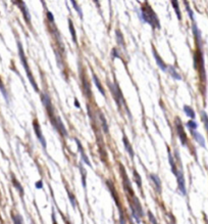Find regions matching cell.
<instances>
[{
	"mask_svg": "<svg viewBox=\"0 0 208 224\" xmlns=\"http://www.w3.org/2000/svg\"><path fill=\"white\" fill-rule=\"evenodd\" d=\"M201 119H202V122L204 123V126H205V128H206V130L208 131V116L204 111L201 112Z\"/></svg>",
	"mask_w": 208,
	"mask_h": 224,
	"instance_id": "cell-28",
	"label": "cell"
},
{
	"mask_svg": "<svg viewBox=\"0 0 208 224\" xmlns=\"http://www.w3.org/2000/svg\"><path fill=\"white\" fill-rule=\"evenodd\" d=\"M168 160H169V164H170V168H171V172L173 173L176 176L178 175V171H176V164H175V161H173V156L170 155V152H168Z\"/></svg>",
	"mask_w": 208,
	"mask_h": 224,
	"instance_id": "cell-22",
	"label": "cell"
},
{
	"mask_svg": "<svg viewBox=\"0 0 208 224\" xmlns=\"http://www.w3.org/2000/svg\"><path fill=\"white\" fill-rule=\"evenodd\" d=\"M81 171H82V177H83V185L84 187H86V171L85 169H84L83 166H81Z\"/></svg>",
	"mask_w": 208,
	"mask_h": 224,
	"instance_id": "cell-34",
	"label": "cell"
},
{
	"mask_svg": "<svg viewBox=\"0 0 208 224\" xmlns=\"http://www.w3.org/2000/svg\"><path fill=\"white\" fill-rule=\"evenodd\" d=\"M167 71H168V73H169V75L173 78V79H176V80H182L181 75H179V73L176 71V69L173 68V67H168V68H167Z\"/></svg>",
	"mask_w": 208,
	"mask_h": 224,
	"instance_id": "cell-18",
	"label": "cell"
},
{
	"mask_svg": "<svg viewBox=\"0 0 208 224\" xmlns=\"http://www.w3.org/2000/svg\"><path fill=\"white\" fill-rule=\"evenodd\" d=\"M12 183H13V186L18 190V192L21 194V195H22V191H24V190H22V187L21 184H19L18 181L16 180L15 178H12Z\"/></svg>",
	"mask_w": 208,
	"mask_h": 224,
	"instance_id": "cell-29",
	"label": "cell"
},
{
	"mask_svg": "<svg viewBox=\"0 0 208 224\" xmlns=\"http://www.w3.org/2000/svg\"><path fill=\"white\" fill-rule=\"evenodd\" d=\"M47 18H48V21L50 23H54V18H53V15L50 12H47Z\"/></svg>",
	"mask_w": 208,
	"mask_h": 224,
	"instance_id": "cell-37",
	"label": "cell"
},
{
	"mask_svg": "<svg viewBox=\"0 0 208 224\" xmlns=\"http://www.w3.org/2000/svg\"><path fill=\"white\" fill-rule=\"evenodd\" d=\"M1 92H2V95H3V96H4L5 100H6L7 102H9V97L7 96V92L5 91V88H4V86H3V85H1Z\"/></svg>",
	"mask_w": 208,
	"mask_h": 224,
	"instance_id": "cell-35",
	"label": "cell"
},
{
	"mask_svg": "<svg viewBox=\"0 0 208 224\" xmlns=\"http://www.w3.org/2000/svg\"><path fill=\"white\" fill-rule=\"evenodd\" d=\"M52 123L54 124L55 128L59 131V133L61 134L62 136H67V131L65 129V127H64L62 121H61V119L59 117H55V121H52Z\"/></svg>",
	"mask_w": 208,
	"mask_h": 224,
	"instance_id": "cell-9",
	"label": "cell"
},
{
	"mask_svg": "<svg viewBox=\"0 0 208 224\" xmlns=\"http://www.w3.org/2000/svg\"><path fill=\"white\" fill-rule=\"evenodd\" d=\"M18 54H19V58H21V61H22V67H24L25 70H26L27 76H28V78H29L31 84L33 85L34 89H35L36 91H38L37 83H36L35 79L33 78V75H32V73H31V70L29 68V65H28V63H27L26 55H25V53H24V50H22V44L21 43H18Z\"/></svg>",
	"mask_w": 208,
	"mask_h": 224,
	"instance_id": "cell-2",
	"label": "cell"
},
{
	"mask_svg": "<svg viewBox=\"0 0 208 224\" xmlns=\"http://www.w3.org/2000/svg\"><path fill=\"white\" fill-rule=\"evenodd\" d=\"M41 99H42L43 105H45V108L47 109V112H48L49 116L51 117V119H52V117H53V106L51 105V102H50V97L47 94L42 93L41 94Z\"/></svg>",
	"mask_w": 208,
	"mask_h": 224,
	"instance_id": "cell-6",
	"label": "cell"
},
{
	"mask_svg": "<svg viewBox=\"0 0 208 224\" xmlns=\"http://www.w3.org/2000/svg\"><path fill=\"white\" fill-rule=\"evenodd\" d=\"M12 219H13V222L16 224L22 223V218L19 216V215H15V216H12Z\"/></svg>",
	"mask_w": 208,
	"mask_h": 224,
	"instance_id": "cell-33",
	"label": "cell"
},
{
	"mask_svg": "<svg viewBox=\"0 0 208 224\" xmlns=\"http://www.w3.org/2000/svg\"><path fill=\"white\" fill-rule=\"evenodd\" d=\"M148 215H149L148 217H149V220H150V222H152V223H156L157 222V220L155 219V217L153 216V214L150 211L148 212Z\"/></svg>",
	"mask_w": 208,
	"mask_h": 224,
	"instance_id": "cell-36",
	"label": "cell"
},
{
	"mask_svg": "<svg viewBox=\"0 0 208 224\" xmlns=\"http://www.w3.org/2000/svg\"><path fill=\"white\" fill-rule=\"evenodd\" d=\"M176 178H178V186H179V190L181 191V194L183 195H186V183H185V177L184 174H183L182 171L178 172V175H176Z\"/></svg>",
	"mask_w": 208,
	"mask_h": 224,
	"instance_id": "cell-7",
	"label": "cell"
},
{
	"mask_svg": "<svg viewBox=\"0 0 208 224\" xmlns=\"http://www.w3.org/2000/svg\"><path fill=\"white\" fill-rule=\"evenodd\" d=\"M34 130H35V133H36V135H37V137H38L39 141L41 142V144L43 145V147L45 148V147H46V140H45L43 134H42V131L40 129V127H39V124H38L37 121L34 122Z\"/></svg>",
	"mask_w": 208,
	"mask_h": 224,
	"instance_id": "cell-10",
	"label": "cell"
},
{
	"mask_svg": "<svg viewBox=\"0 0 208 224\" xmlns=\"http://www.w3.org/2000/svg\"><path fill=\"white\" fill-rule=\"evenodd\" d=\"M42 187H43V182H42L41 180H40V181H38V182L36 183V188L40 189V188H42Z\"/></svg>",
	"mask_w": 208,
	"mask_h": 224,
	"instance_id": "cell-39",
	"label": "cell"
},
{
	"mask_svg": "<svg viewBox=\"0 0 208 224\" xmlns=\"http://www.w3.org/2000/svg\"><path fill=\"white\" fill-rule=\"evenodd\" d=\"M176 131H178V135L179 137V140H181L183 145H186L187 144V135H186V133H185V130H184V127H183V125H182L181 120H179V118L176 119Z\"/></svg>",
	"mask_w": 208,
	"mask_h": 224,
	"instance_id": "cell-5",
	"label": "cell"
},
{
	"mask_svg": "<svg viewBox=\"0 0 208 224\" xmlns=\"http://www.w3.org/2000/svg\"><path fill=\"white\" fill-rule=\"evenodd\" d=\"M184 112L186 113V115L188 117H190L191 119H194L195 118V112L191 106H188V105H185L184 106Z\"/></svg>",
	"mask_w": 208,
	"mask_h": 224,
	"instance_id": "cell-23",
	"label": "cell"
},
{
	"mask_svg": "<svg viewBox=\"0 0 208 224\" xmlns=\"http://www.w3.org/2000/svg\"><path fill=\"white\" fill-rule=\"evenodd\" d=\"M115 35H116L117 43H119L120 46H125V41H123L122 34V33H120V31H119V30H116V31H115Z\"/></svg>",
	"mask_w": 208,
	"mask_h": 224,
	"instance_id": "cell-24",
	"label": "cell"
},
{
	"mask_svg": "<svg viewBox=\"0 0 208 224\" xmlns=\"http://www.w3.org/2000/svg\"><path fill=\"white\" fill-rule=\"evenodd\" d=\"M93 80H94V83H95V85H96V87L98 88V90L100 91V93L102 94L103 96H105V91H104V88L102 87V85H101L99 79H98L95 75H93Z\"/></svg>",
	"mask_w": 208,
	"mask_h": 224,
	"instance_id": "cell-21",
	"label": "cell"
},
{
	"mask_svg": "<svg viewBox=\"0 0 208 224\" xmlns=\"http://www.w3.org/2000/svg\"><path fill=\"white\" fill-rule=\"evenodd\" d=\"M15 4L18 5V6L19 7V9L22 10V16H24L25 19H26L28 23H30V21H31V16H30L29 10H28V8H27V6H26V4H25L24 2L22 1V0H16V1H15Z\"/></svg>",
	"mask_w": 208,
	"mask_h": 224,
	"instance_id": "cell-8",
	"label": "cell"
},
{
	"mask_svg": "<svg viewBox=\"0 0 208 224\" xmlns=\"http://www.w3.org/2000/svg\"><path fill=\"white\" fill-rule=\"evenodd\" d=\"M187 126L190 128L191 130H196V129H197V128H198V124H197V123H196L195 121H193V119L191 120V121H189V122L187 123Z\"/></svg>",
	"mask_w": 208,
	"mask_h": 224,
	"instance_id": "cell-30",
	"label": "cell"
},
{
	"mask_svg": "<svg viewBox=\"0 0 208 224\" xmlns=\"http://www.w3.org/2000/svg\"><path fill=\"white\" fill-rule=\"evenodd\" d=\"M191 134H192L193 137L195 138V140L197 141L199 144H200V146L205 147V139H204V137L202 136L200 133L197 132L196 130H191Z\"/></svg>",
	"mask_w": 208,
	"mask_h": 224,
	"instance_id": "cell-13",
	"label": "cell"
},
{
	"mask_svg": "<svg viewBox=\"0 0 208 224\" xmlns=\"http://www.w3.org/2000/svg\"><path fill=\"white\" fill-rule=\"evenodd\" d=\"M170 2H171L173 7L175 8V12L176 13V16H178V19L181 21V19H182V15H181V10H179V1H178V0H170Z\"/></svg>",
	"mask_w": 208,
	"mask_h": 224,
	"instance_id": "cell-17",
	"label": "cell"
},
{
	"mask_svg": "<svg viewBox=\"0 0 208 224\" xmlns=\"http://www.w3.org/2000/svg\"><path fill=\"white\" fill-rule=\"evenodd\" d=\"M153 55H154V58H155V60H156V64L158 65L160 70H162L163 72H166L168 67L165 65V63H164L163 60H162V58L159 57V54L157 53V51H156L155 49H153Z\"/></svg>",
	"mask_w": 208,
	"mask_h": 224,
	"instance_id": "cell-11",
	"label": "cell"
},
{
	"mask_svg": "<svg viewBox=\"0 0 208 224\" xmlns=\"http://www.w3.org/2000/svg\"><path fill=\"white\" fill-rule=\"evenodd\" d=\"M100 120H101V123H102V128L104 130V132H105L106 134H108V125H107V122H106L105 118H104V116L102 114H100Z\"/></svg>",
	"mask_w": 208,
	"mask_h": 224,
	"instance_id": "cell-25",
	"label": "cell"
},
{
	"mask_svg": "<svg viewBox=\"0 0 208 224\" xmlns=\"http://www.w3.org/2000/svg\"><path fill=\"white\" fill-rule=\"evenodd\" d=\"M134 179H135V181H136L137 185L141 188L142 187V179H141V177H140V175L138 174V172L136 171V170H134Z\"/></svg>",
	"mask_w": 208,
	"mask_h": 224,
	"instance_id": "cell-27",
	"label": "cell"
},
{
	"mask_svg": "<svg viewBox=\"0 0 208 224\" xmlns=\"http://www.w3.org/2000/svg\"><path fill=\"white\" fill-rule=\"evenodd\" d=\"M185 5H186L187 12H189V16H190L191 19H192L193 22H195V21H194V13H193V12H192V10H191V8H190V6H189V4L187 3V1H186V0H185Z\"/></svg>",
	"mask_w": 208,
	"mask_h": 224,
	"instance_id": "cell-31",
	"label": "cell"
},
{
	"mask_svg": "<svg viewBox=\"0 0 208 224\" xmlns=\"http://www.w3.org/2000/svg\"><path fill=\"white\" fill-rule=\"evenodd\" d=\"M69 32H71L72 41H74L75 43L77 44V34H75V27H74V25H72V22L71 21V19H69Z\"/></svg>",
	"mask_w": 208,
	"mask_h": 224,
	"instance_id": "cell-20",
	"label": "cell"
},
{
	"mask_svg": "<svg viewBox=\"0 0 208 224\" xmlns=\"http://www.w3.org/2000/svg\"><path fill=\"white\" fill-rule=\"evenodd\" d=\"M107 185H108V188H109V190H110L111 191V195H112V197L114 198V201H115V203H116V205H117V207H119V197H117V195H116V190H115V188H114V186L112 185L111 184V182L110 181H107Z\"/></svg>",
	"mask_w": 208,
	"mask_h": 224,
	"instance_id": "cell-16",
	"label": "cell"
},
{
	"mask_svg": "<svg viewBox=\"0 0 208 224\" xmlns=\"http://www.w3.org/2000/svg\"><path fill=\"white\" fill-rule=\"evenodd\" d=\"M67 195H69V201H71V203H72V207H75L77 206V203H75V198L74 197V195H72L71 192L69 191H67Z\"/></svg>",
	"mask_w": 208,
	"mask_h": 224,
	"instance_id": "cell-32",
	"label": "cell"
},
{
	"mask_svg": "<svg viewBox=\"0 0 208 224\" xmlns=\"http://www.w3.org/2000/svg\"><path fill=\"white\" fill-rule=\"evenodd\" d=\"M150 178L154 184V187H155L156 191L158 192V194H160V192H161V181H160V178L156 174H151Z\"/></svg>",
	"mask_w": 208,
	"mask_h": 224,
	"instance_id": "cell-12",
	"label": "cell"
},
{
	"mask_svg": "<svg viewBox=\"0 0 208 224\" xmlns=\"http://www.w3.org/2000/svg\"><path fill=\"white\" fill-rule=\"evenodd\" d=\"M82 82H83V88H84V91H85L86 95H87V96H88V97H89V96H91V88H90L88 81H87V80L85 79V77H83V78H82Z\"/></svg>",
	"mask_w": 208,
	"mask_h": 224,
	"instance_id": "cell-19",
	"label": "cell"
},
{
	"mask_svg": "<svg viewBox=\"0 0 208 224\" xmlns=\"http://www.w3.org/2000/svg\"><path fill=\"white\" fill-rule=\"evenodd\" d=\"M120 173H122V183H123V187H125V189L129 192V194H131V195H134L133 188H132V185H131V181H130V179H129L128 175H126V173L125 171V168H123V166H122V165H120Z\"/></svg>",
	"mask_w": 208,
	"mask_h": 224,
	"instance_id": "cell-3",
	"label": "cell"
},
{
	"mask_svg": "<svg viewBox=\"0 0 208 224\" xmlns=\"http://www.w3.org/2000/svg\"><path fill=\"white\" fill-rule=\"evenodd\" d=\"M141 18L145 23H147L150 25L153 29H159L160 28V24H159V19L157 18L156 13L153 12V9L149 6L148 4L144 5L141 8Z\"/></svg>",
	"mask_w": 208,
	"mask_h": 224,
	"instance_id": "cell-1",
	"label": "cell"
},
{
	"mask_svg": "<svg viewBox=\"0 0 208 224\" xmlns=\"http://www.w3.org/2000/svg\"><path fill=\"white\" fill-rule=\"evenodd\" d=\"M71 2H72V6H74V8H75V10H77V12L79 13L80 18H82V19H83V12H82V9H81L80 6H79V4L77 3V1H75V0H71Z\"/></svg>",
	"mask_w": 208,
	"mask_h": 224,
	"instance_id": "cell-26",
	"label": "cell"
},
{
	"mask_svg": "<svg viewBox=\"0 0 208 224\" xmlns=\"http://www.w3.org/2000/svg\"><path fill=\"white\" fill-rule=\"evenodd\" d=\"M75 142H77V145H78V148H79V152H80V153H81V157H82V159H83V161L85 162V163L88 165V166H90L91 167V163H90V161L88 160V157L86 156V153H84V148H83V146L82 145H81V142L78 140V139H75Z\"/></svg>",
	"mask_w": 208,
	"mask_h": 224,
	"instance_id": "cell-14",
	"label": "cell"
},
{
	"mask_svg": "<svg viewBox=\"0 0 208 224\" xmlns=\"http://www.w3.org/2000/svg\"><path fill=\"white\" fill-rule=\"evenodd\" d=\"M108 85L111 90L112 95H113V97L115 98V100H116L117 105H120V103H123V97H122V93H120V90H119V88L117 87L116 84H111L108 82Z\"/></svg>",
	"mask_w": 208,
	"mask_h": 224,
	"instance_id": "cell-4",
	"label": "cell"
},
{
	"mask_svg": "<svg viewBox=\"0 0 208 224\" xmlns=\"http://www.w3.org/2000/svg\"><path fill=\"white\" fill-rule=\"evenodd\" d=\"M75 106H77V108H80V105H79V102H78V100L77 99H75Z\"/></svg>",
	"mask_w": 208,
	"mask_h": 224,
	"instance_id": "cell-40",
	"label": "cell"
},
{
	"mask_svg": "<svg viewBox=\"0 0 208 224\" xmlns=\"http://www.w3.org/2000/svg\"><path fill=\"white\" fill-rule=\"evenodd\" d=\"M122 141H123V145H125L126 150L128 152L129 155L131 156V158L133 159L134 158V150H133V147H132V145L130 144V142H129V139L126 138V136H123L122 137Z\"/></svg>",
	"mask_w": 208,
	"mask_h": 224,
	"instance_id": "cell-15",
	"label": "cell"
},
{
	"mask_svg": "<svg viewBox=\"0 0 208 224\" xmlns=\"http://www.w3.org/2000/svg\"><path fill=\"white\" fill-rule=\"evenodd\" d=\"M111 55H112V57H119V52H117V49L116 48H113L112 49V52H111Z\"/></svg>",
	"mask_w": 208,
	"mask_h": 224,
	"instance_id": "cell-38",
	"label": "cell"
}]
</instances>
